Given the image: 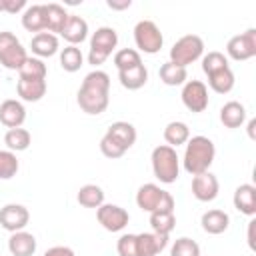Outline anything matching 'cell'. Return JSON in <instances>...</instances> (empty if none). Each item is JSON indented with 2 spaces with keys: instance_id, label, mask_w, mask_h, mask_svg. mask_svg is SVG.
I'll list each match as a JSON object with an SVG mask.
<instances>
[{
  "instance_id": "obj_16",
  "label": "cell",
  "mask_w": 256,
  "mask_h": 256,
  "mask_svg": "<svg viewBox=\"0 0 256 256\" xmlns=\"http://www.w3.org/2000/svg\"><path fill=\"white\" fill-rule=\"evenodd\" d=\"M234 208L244 214V216H254L256 214V188L252 184H240L236 190H234Z\"/></svg>"
},
{
  "instance_id": "obj_42",
  "label": "cell",
  "mask_w": 256,
  "mask_h": 256,
  "mask_svg": "<svg viewBox=\"0 0 256 256\" xmlns=\"http://www.w3.org/2000/svg\"><path fill=\"white\" fill-rule=\"evenodd\" d=\"M44 256H76V254L68 246H52V248H48L44 252Z\"/></svg>"
},
{
  "instance_id": "obj_23",
  "label": "cell",
  "mask_w": 256,
  "mask_h": 256,
  "mask_svg": "<svg viewBox=\"0 0 256 256\" xmlns=\"http://www.w3.org/2000/svg\"><path fill=\"white\" fill-rule=\"evenodd\" d=\"M106 134L110 138H114L124 150L132 148L134 142H136V128L130 124V122H124V120H118V122H112L106 130Z\"/></svg>"
},
{
  "instance_id": "obj_8",
  "label": "cell",
  "mask_w": 256,
  "mask_h": 256,
  "mask_svg": "<svg viewBox=\"0 0 256 256\" xmlns=\"http://www.w3.org/2000/svg\"><path fill=\"white\" fill-rule=\"evenodd\" d=\"M134 42L140 52L156 54V52H160V48L164 44V36L152 20H140L134 26Z\"/></svg>"
},
{
  "instance_id": "obj_12",
  "label": "cell",
  "mask_w": 256,
  "mask_h": 256,
  "mask_svg": "<svg viewBox=\"0 0 256 256\" xmlns=\"http://www.w3.org/2000/svg\"><path fill=\"white\" fill-rule=\"evenodd\" d=\"M28 220H30V212L22 204H6L0 208V226L10 234L24 230Z\"/></svg>"
},
{
  "instance_id": "obj_14",
  "label": "cell",
  "mask_w": 256,
  "mask_h": 256,
  "mask_svg": "<svg viewBox=\"0 0 256 256\" xmlns=\"http://www.w3.org/2000/svg\"><path fill=\"white\" fill-rule=\"evenodd\" d=\"M168 246V236L156 232L136 234V254L138 256H158Z\"/></svg>"
},
{
  "instance_id": "obj_40",
  "label": "cell",
  "mask_w": 256,
  "mask_h": 256,
  "mask_svg": "<svg viewBox=\"0 0 256 256\" xmlns=\"http://www.w3.org/2000/svg\"><path fill=\"white\" fill-rule=\"evenodd\" d=\"M118 256H138L136 254V234H122L116 242Z\"/></svg>"
},
{
  "instance_id": "obj_19",
  "label": "cell",
  "mask_w": 256,
  "mask_h": 256,
  "mask_svg": "<svg viewBox=\"0 0 256 256\" xmlns=\"http://www.w3.org/2000/svg\"><path fill=\"white\" fill-rule=\"evenodd\" d=\"M8 250L12 256H32L36 252V238L34 234L20 230V232H12L8 238Z\"/></svg>"
},
{
  "instance_id": "obj_28",
  "label": "cell",
  "mask_w": 256,
  "mask_h": 256,
  "mask_svg": "<svg viewBox=\"0 0 256 256\" xmlns=\"http://www.w3.org/2000/svg\"><path fill=\"white\" fill-rule=\"evenodd\" d=\"M234 82H236V80H234V72H232L230 66L208 74V86H210L216 94H228V92L234 88Z\"/></svg>"
},
{
  "instance_id": "obj_37",
  "label": "cell",
  "mask_w": 256,
  "mask_h": 256,
  "mask_svg": "<svg viewBox=\"0 0 256 256\" xmlns=\"http://www.w3.org/2000/svg\"><path fill=\"white\" fill-rule=\"evenodd\" d=\"M170 256H200V246L196 240L182 236V238L174 240V244L170 248Z\"/></svg>"
},
{
  "instance_id": "obj_6",
  "label": "cell",
  "mask_w": 256,
  "mask_h": 256,
  "mask_svg": "<svg viewBox=\"0 0 256 256\" xmlns=\"http://www.w3.org/2000/svg\"><path fill=\"white\" fill-rule=\"evenodd\" d=\"M202 56H204V40L196 34H186L178 38L170 48V62L182 68L200 60Z\"/></svg>"
},
{
  "instance_id": "obj_5",
  "label": "cell",
  "mask_w": 256,
  "mask_h": 256,
  "mask_svg": "<svg viewBox=\"0 0 256 256\" xmlns=\"http://www.w3.org/2000/svg\"><path fill=\"white\" fill-rule=\"evenodd\" d=\"M118 46V32L112 26H100L92 38H90V52H88V62L92 66H100L106 62V58L114 52Z\"/></svg>"
},
{
  "instance_id": "obj_27",
  "label": "cell",
  "mask_w": 256,
  "mask_h": 256,
  "mask_svg": "<svg viewBox=\"0 0 256 256\" xmlns=\"http://www.w3.org/2000/svg\"><path fill=\"white\" fill-rule=\"evenodd\" d=\"M188 138H190V128H188V124H184V122H180V120H172V122L166 124V128H164V140H166L168 146L178 148V146L186 144Z\"/></svg>"
},
{
  "instance_id": "obj_11",
  "label": "cell",
  "mask_w": 256,
  "mask_h": 256,
  "mask_svg": "<svg viewBox=\"0 0 256 256\" xmlns=\"http://www.w3.org/2000/svg\"><path fill=\"white\" fill-rule=\"evenodd\" d=\"M96 218H98V222L104 230L120 232L128 226L130 214L118 204H102L100 208H96Z\"/></svg>"
},
{
  "instance_id": "obj_34",
  "label": "cell",
  "mask_w": 256,
  "mask_h": 256,
  "mask_svg": "<svg viewBox=\"0 0 256 256\" xmlns=\"http://www.w3.org/2000/svg\"><path fill=\"white\" fill-rule=\"evenodd\" d=\"M150 226H152V232L168 236L176 226V216H174V212H152Z\"/></svg>"
},
{
  "instance_id": "obj_24",
  "label": "cell",
  "mask_w": 256,
  "mask_h": 256,
  "mask_svg": "<svg viewBox=\"0 0 256 256\" xmlns=\"http://www.w3.org/2000/svg\"><path fill=\"white\" fill-rule=\"evenodd\" d=\"M118 80L126 90H140L146 82H148V70L144 64H138L134 68L128 70H120L118 72Z\"/></svg>"
},
{
  "instance_id": "obj_35",
  "label": "cell",
  "mask_w": 256,
  "mask_h": 256,
  "mask_svg": "<svg viewBox=\"0 0 256 256\" xmlns=\"http://www.w3.org/2000/svg\"><path fill=\"white\" fill-rule=\"evenodd\" d=\"M142 64V58H140V52L134 50V48H122L114 54V66L120 70H128V68H134Z\"/></svg>"
},
{
  "instance_id": "obj_21",
  "label": "cell",
  "mask_w": 256,
  "mask_h": 256,
  "mask_svg": "<svg viewBox=\"0 0 256 256\" xmlns=\"http://www.w3.org/2000/svg\"><path fill=\"white\" fill-rule=\"evenodd\" d=\"M200 224H202V230H204V232L216 236V234H222V232L228 230V226H230V216H228L224 210L214 208V210H208V212L202 214Z\"/></svg>"
},
{
  "instance_id": "obj_26",
  "label": "cell",
  "mask_w": 256,
  "mask_h": 256,
  "mask_svg": "<svg viewBox=\"0 0 256 256\" xmlns=\"http://www.w3.org/2000/svg\"><path fill=\"white\" fill-rule=\"evenodd\" d=\"M16 92L24 102H38L46 94V80H18Z\"/></svg>"
},
{
  "instance_id": "obj_10",
  "label": "cell",
  "mask_w": 256,
  "mask_h": 256,
  "mask_svg": "<svg viewBox=\"0 0 256 256\" xmlns=\"http://www.w3.org/2000/svg\"><path fill=\"white\" fill-rule=\"evenodd\" d=\"M182 104L190 112H204L208 108V88L202 80H186L182 84Z\"/></svg>"
},
{
  "instance_id": "obj_3",
  "label": "cell",
  "mask_w": 256,
  "mask_h": 256,
  "mask_svg": "<svg viewBox=\"0 0 256 256\" xmlns=\"http://www.w3.org/2000/svg\"><path fill=\"white\" fill-rule=\"evenodd\" d=\"M152 172L162 184H172L180 176V158L176 148L168 144H160L152 150Z\"/></svg>"
},
{
  "instance_id": "obj_46",
  "label": "cell",
  "mask_w": 256,
  "mask_h": 256,
  "mask_svg": "<svg viewBox=\"0 0 256 256\" xmlns=\"http://www.w3.org/2000/svg\"><path fill=\"white\" fill-rule=\"evenodd\" d=\"M0 12H4V6H2V0H0Z\"/></svg>"
},
{
  "instance_id": "obj_15",
  "label": "cell",
  "mask_w": 256,
  "mask_h": 256,
  "mask_svg": "<svg viewBox=\"0 0 256 256\" xmlns=\"http://www.w3.org/2000/svg\"><path fill=\"white\" fill-rule=\"evenodd\" d=\"M26 120V108L20 100L8 98L0 104V122L10 130V128H22Z\"/></svg>"
},
{
  "instance_id": "obj_4",
  "label": "cell",
  "mask_w": 256,
  "mask_h": 256,
  "mask_svg": "<svg viewBox=\"0 0 256 256\" xmlns=\"http://www.w3.org/2000/svg\"><path fill=\"white\" fill-rule=\"evenodd\" d=\"M136 204L140 210L152 212H174V196L162 190L158 184H142L136 192Z\"/></svg>"
},
{
  "instance_id": "obj_41",
  "label": "cell",
  "mask_w": 256,
  "mask_h": 256,
  "mask_svg": "<svg viewBox=\"0 0 256 256\" xmlns=\"http://www.w3.org/2000/svg\"><path fill=\"white\" fill-rule=\"evenodd\" d=\"M4 12L8 14H16L20 10H26V0H2Z\"/></svg>"
},
{
  "instance_id": "obj_17",
  "label": "cell",
  "mask_w": 256,
  "mask_h": 256,
  "mask_svg": "<svg viewBox=\"0 0 256 256\" xmlns=\"http://www.w3.org/2000/svg\"><path fill=\"white\" fill-rule=\"evenodd\" d=\"M60 36L68 42V46H78L88 38V22L82 16H68V22Z\"/></svg>"
},
{
  "instance_id": "obj_43",
  "label": "cell",
  "mask_w": 256,
  "mask_h": 256,
  "mask_svg": "<svg viewBox=\"0 0 256 256\" xmlns=\"http://www.w3.org/2000/svg\"><path fill=\"white\" fill-rule=\"evenodd\" d=\"M106 4L110 10H126L132 6V0H108Z\"/></svg>"
},
{
  "instance_id": "obj_32",
  "label": "cell",
  "mask_w": 256,
  "mask_h": 256,
  "mask_svg": "<svg viewBox=\"0 0 256 256\" xmlns=\"http://www.w3.org/2000/svg\"><path fill=\"white\" fill-rule=\"evenodd\" d=\"M18 72H20V80H46L48 68H46L44 60H40L36 56H28L24 66Z\"/></svg>"
},
{
  "instance_id": "obj_30",
  "label": "cell",
  "mask_w": 256,
  "mask_h": 256,
  "mask_svg": "<svg viewBox=\"0 0 256 256\" xmlns=\"http://www.w3.org/2000/svg\"><path fill=\"white\" fill-rule=\"evenodd\" d=\"M4 144L10 152H24L32 144V136L26 128H10L4 134Z\"/></svg>"
},
{
  "instance_id": "obj_44",
  "label": "cell",
  "mask_w": 256,
  "mask_h": 256,
  "mask_svg": "<svg viewBox=\"0 0 256 256\" xmlns=\"http://www.w3.org/2000/svg\"><path fill=\"white\" fill-rule=\"evenodd\" d=\"M254 224H256L254 220L248 222V246H250L252 250H254Z\"/></svg>"
},
{
  "instance_id": "obj_18",
  "label": "cell",
  "mask_w": 256,
  "mask_h": 256,
  "mask_svg": "<svg viewBox=\"0 0 256 256\" xmlns=\"http://www.w3.org/2000/svg\"><path fill=\"white\" fill-rule=\"evenodd\" d=\"M30 48H32V54H36V58H50L58 52L60 44H58V36L56 34H50V32H40V34H34L32 40H30Z\"/></svg>"
},
{
  "instance_id": "obj_29",
  "label": "cell",
  "mask_w": 256,
  "mask_h": 256,
  "mask_svg": "<svg viewBox=\"0 0 256 256\" xmlns=\"http://www.w3.org/2000/svg\"><path fill=\"white\" fill-rule=\"evenodd\" d=\"M76 200L84 208H100L104 204V190L98 184H84L78 190Z\"/></svg>"
},
{
  "instance_id": "obj_39",
  "label": "cell",
  "mask_w": 256,
  "mask_h": 256,
  "mask_svg": "<svg viewBox=\"0 0 256 256\" xmlns=\"http://www.w3.org/2000/svg\"><path fill=\"white\" fill-rule=\"evenodd\" d=\"M100 152L106 156V158H110V160H116V158H122L124 154H126V150L114 140V138H110L108 134H104L102 136V140H100Z\"/></svg>"
},
{
  "instance_id": "obj_7",
  "label": "cell",
  "mask_w": 256,
  "mask_h": 256,
  "mask_svg": "<svg viewBox=\"0 0 256 256\" xmlns=\"http://www.w3.org/2000/svg\"><path fill=\"white\" fill-rule=\"evenodd\" d=\"M28 54L22 42L8 30L0 32V64L8 70H20L26 62Z\"/></svg>"
},
{
  "instance_id": "obj_20",
  "label": "cell",
  "mask_w": 256,
  "mask_h": 256,
  "mask_svg": "<svg viewBox=\"0 0 256 256\" xmlns=\"http://www.w3.org/2000/svg\"><path fill=\"white\" fill-rule=\"evenodd\" d=\"M22 26L28 32H46V4H32L26 6L24 14H22Z\"/></svg>"
},
{
  "instance_id": "obj_1",
  "label": "cell",
  "mask_w": 256,
  "mask_h": 256,
  "mask_svg": "<svg viewBox=\"0 0 256 256\" xmlns=\"http://www.w3.org/2000/svg\"><path fill=\"white\" fill-rule=\"evenodd\" d=\"M110 76L104 70H92L84 76L78 90V106L90 116H98L108 108L110 102Z\"/></svg>"
},
{
  "instance_id": "obj_22",
  "label": "cell",
  "mask_w": 256,
  "mask_h": 256,
  "mask_svg": "<svg viewBox=\"0 0 256 256\" xmlns=\"http://www.w3.org/2000/svg\"><path fill=\"white\" fill-rule=\"evenodd\" d=\"M220 122L226 128H232V130L234 128H240L246 122V108H244V104H240L236 100L226 102L220 108Z\"/></svg>"
},
{
  "instance_id": "obj_31",
  "label": "cell",
  "mask_w": 256,
  "mask_h": 256,
  "mask_svg": "<svg viewBox=\"0 0 256 256\" xmlns=\"http://www.w3.org/2000/svg\"><path fill=\"white\" fill-rule=\"evenodd\" d=\"M158 76H160V80H162L166 86H180V84H184V82L188 80L186 68H182V66H178V64H172L170 60L160 66Z\"/></svg>"
},
{
  "instance_id": "obj_36",
  "label": "cell",
  "mask_w": 256,
  "mask_h": 256,
  "mask_svg": "<svg viewBox=\"0 0 256 256\" xmlns=\"http://www.w3.org/2000/svg\"><path fill=\"white\" fill-rule=\"evenodd\" d=\"M20 164L14 152L10 150H0V180H10L16 176Z\"/></svg>"
},
{
  "instance_id": "obj_13",
  "label": "cell",
  "mask_w": 256,
  "mask_h": 256,
  "mask_svg": "<svg viewBox=\"0 0 256 256\" xmlns=\"http://www.w3.org/2000/svg\"><path fill=\"white\" fill-rule=\"evenodd\" d=\"M218 190H220L218 178L210 170L192 178V196L198 202H212L218 196Z\"/></svg>"
},
{
  "instance_id": "obj_9",
  "label": "cell",
  "mask_w": 256,
  "mask_h": 256,
  "mask_svg": "<svg viewBox=\"0 0 256 256\" xmlns=\"http://www.w3.org/2000/svg\"><path fill=\"white\" fill-rule=\"evenodd\" d=\"M226 54L236 62L254 58L256 56V28H248L246 32L232 36L226 44Z\"/></svg>"
},
{
  "instance_id": "obj_45",
  "label": "cell",
  "mask_w": 256,
  "mask_h": 256,
  "mask_svg": "<svg viewBox=\"0 0 256 256\" xmlns=\"http://www.w3.org/2000/svg\"><path fill=\"white\" fill-rule=\"evenodd\" d=\"M254 128H256V120H250L248 122V136L254 140Z\"/></svg>"
},
{
  "instance_id": "obj_33",
  "label": "cell",
  "mask_w": 256,
  "mask_h": 256,
  "mask_svg": "<svg viewBox=\"0 0 256 256\" xmlns=\"http://www.w3.org/2000/svg\"><path fill=\"white\" fill-rule=\"evenodd\" d=\"M84 64V56L78 46H66L60 52V66L66 72H78Z\"/></svg>"
},
{
  "instance_id": "obj_38",
  "label": "cell",
  "mask_w": 256,
  "mask_h": 256,
  "mask_svg": "<svg viewBox=\"0 0 256 256\" xmlns=\"http://www.w3.org/2000/svg\"><path fill=\"white\" fill-rule=\"evenodd\" d=\"M226 66H228V58L222 52H218V50H212V52H208V54L202 56V72L206 76L212 74V72H216V70H222Z\"/></svg>"
},
{
  "instance_id": "obj_25",
  "label": "cell",
  "mask_w": 256,
  "mask_h": 256,
  "mask_svg": "<svg viewBox=\"0 0 256 256\" xmlns=\"http://www.w3.org/2000/svg\"><path fill=\"white\" fill-rule=\"evenodd\" d=\"M68 12H66V8L64 6H60V4H56V2H50V4H46V32H50V34H60L62 30H64V26H66V22H68Z\"/></svg>"
},
{
  "instance_id": "obj_2",
  "label": "cell",
  "mask_w": 256,
  "mask_h": 256,
  "mask_svg": "<svg viewBox=\"0 0 256 256\" xmlns=\"http://www.w3.org/2000/svg\"><path fill=\"white\" fill-rule=\"evenodd\" d=\"M214 156H216V148L208 136H192V138H188L184 156H182L184 170L192 176L208 172L214 162Z\"/></svg>"
}]
</instances>
